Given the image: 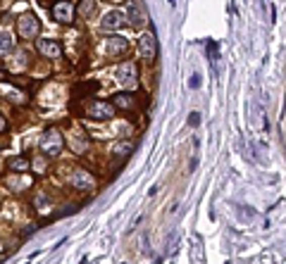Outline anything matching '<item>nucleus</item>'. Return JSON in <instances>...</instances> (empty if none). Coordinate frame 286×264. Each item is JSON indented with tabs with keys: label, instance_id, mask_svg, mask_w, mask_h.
<instances>
[{
	"label": "nucleus",
	"instance_id": "1a4fd4ad",
	"mask_svg": "<svg viewBox=\"0 0 286 264\" xmlns=\"http://www.w3.org/2000/svg\"><path fill=\"white\" fill-rule=\"evenodd\" d=\"M138 48H141V52H143V58L146 60H155V55H158L155 36H153V33H143L141 38H138Z\"/></svg>",
	"mask_w": 286,
	"mask_h": 264
},
{
	"label": "nucleus",
	"instance_id": "0eeeda50",
	"mask_svg": "<svg viewBox=\"0 0 286 264\" xmlns=\"http://www.w3.org/2000/svg\"><path fill=\"white\" fill-rule=\"evenodd\" d=\"M126 19H129V24L136 26V29L146 22V15H143L138 0H126Z\"/></svg>",
	"mask_w": 286,
	"mask_h": 264
},
{
	"label": "nucleus",
	"instance_id": "6e6552de",
	"mask_svg": "<svg viewBox=\"0 0 286 264\" xmlns=\"http://www.w3.org/2000/svg\"><path fill=\"white\" fill-rule=\"evenodd\" d=\"M38 52H41L43 58L58 60V58H62V45L58 41H51V38H41L38 41Z\"/></svg>",
	"mask_w": 286,
	"mask_h": 264
},
{
	"label": "nucleus",
	"instance_id": "ddd939ff",
	"mask_svg": "<svg viewBox=\"0 0 286 264\" xmlns=\"http://www.w3.org/2000/svg\"><path fill=\"white\" fill-rule=\"evenodd\" d=\"M15 48V38L10 31H0V55H8Z\"/></svg>",
	"mask_w": 286,
	"mask_h": 264
},
{
	"label": "nucleus",
	"instance_id": "f03ea898",
	"mask_svg": "<svg viewBox=\"0 0 286 264\" xmlns=\"http://www.w3.org/2000/svg\"><path fill=\"white\" fill-rule=\"evenodd\" d=\"M17 31L22 38H36L38 36V31H41V22L36 19V15H31V12H26V15H22L17 19Z\"/></svg>",
	"mask_w": 286,
	"mask_h": 264
},
{
	"label": "nucleus",
	"instance_id": "aec40b11",
	"mask_svg": "<svg viewBox=\"0 0 286 264\" xmlns=\"http://www.w3.org/2000/svg\"><path fill=\"white\" fill-rule=\"evenodd\" d=\"M3 250H5V245H3V240H0V252H3Z\"/></svg>",
	"mask_w": 286,
	"mask_h": 264
},
{
	"label": "nucleus",
	"instance_id": "9b49d317",
	"mask_svg": "<svg viewBox=\"0 0 286 264\" xmlns=\"http://www.w3.org/2000/svg\"><path fill=\"white\" fill-rule=\"evenodd\" d=\"M122 22H124V15H122V12H117V10H112V12H108V15L103 17L101 26L105 29V31H115V29H119V26H122Z\"/></svg>",
	"mask_w": 286,
	"mask_h": 264
},
{
	"label": "nucleus",
	"instance_id": "f8f14e48",
	"mask_svg": "<svg viewBox=\"0 0 286 264\" xmlns=\"http://www.w3.org/2000/svg\"><path fill=\"white\" fill-rule=\"evenodd\" d=\"M29 157H10L8 160V169L10 172H15V174H24L29 172Z\"/></svg>",
	"mask_w": 286,
	"mask_h": 264
},
{
	"label": "nucleus",
	"instance_id": "2eb2a0df",
	"mask_svg": "<svg viewBox=\"0 0 286 264\" xmlns=\"http://www.w3.org/2000/svg\"><path fill=\"white\" fill-rule=\"evenodd\" d=\"M131 150H134V143H117L115 148H112V152L117 157H129L131 155Z\"/></svg>",
	"mask_w": 286,
	"mask_h": 264
},
{
	"label": "nucleus",
	"instance_id": "20e7f679",
	"mask_svg": "<svg viewBox=\"0 0 286 264\" xmlns=\"http://www.w3.org/2000/svg\"><path fill=\"white\" fill-rule=\"evenodd\" d=\"M51 12H53V19L65 22V24H69L74 19V5H72V0H55Z\"/></svg>",
	"mask_w": 286,
	"mask_h": 264
},
{
	"label": "nucleus",
	"instance_id": "7ed1b4c3",
	"mask_svg": "<svg viewBox=\"0 0 286 264\" xmlns=\"http://www.w3.org/2000/svg\"><path fill=\"white\" fill-rule=\"evenodd\" d=\"M84 112L91 119H112L115 117V105L112 102H105V100H91L84 108Z\"/></svg>",
	"mask_w": 286,
	"mask_h": 264
},
{
	"label": "nucleus",
	"instance_id": "423d86ee",
	"mask_svg": "<svg viewBox=\"0 0 286 264\" xmlns=\"http://www.w3.org/2000/svg\"><path fill=\"white\" fill-rule=\"evenodd\" d=\"M69 186L76 190H91L93 186H96V179H93L88 172H84V169H76V172L69 176Z\"/></svg>",
	"mask_w": 286,
	"mask_h": 264
},
{
	"label": "nucleus",
	"instance_id": "4468645a",
	"mask_svg": "<svg viewBox=\"0 0 286 264\" xmlns=\"http://www.w3.org/2000/svg\"><path fill=\"white\" fill-rule=\"evenodd\" d=\"M112 105H117V108H131L134 98H131V93H115L112 95Z\"/></svg>",
	"mask_w": 286,
	"mask_h": 264
},
{
	"label": "nucleus",
	"instance_id": "f3484780",
	"mask_svg": "<svg viewBox=\"0 0 286 264\" xmlns=\"http://www.w3.org/2000/svg\"><path fill=\"white\" fill-rule=\"evenodd\" d=\"M198 122H201L198 112H191V117H188V124H191V126H198Z\"/></svg>",
	"mask_w": 286,
	"mask_h": 264
},
{
	"label": "nucleus",
	"instance_id": "f257e3e1",
	"mask_svg": "<svg viewBox=\"0 0 286 264\" xmlns=\"http://www.w3.org/2000/svg\"><path fill=\"white\" fill-rule=\"evenodd\" d=\"M62 145H65V138H62V133L58 129H51V131L43 133L41 138V152L45 157H55L62 152Z\"/></svg>",
	"mask_w": 286,
	"mask_h": 264
},
{
	"label": "nucleus",
	"instance_id": "dca6fc26",
	"mask_svg": "<svg viewBox=\"0 0 286 264\" xmlns=\"http://www.w3.org/2000/svg\"><path fill=\"white\" fill-rule=\"evenodd\" d=\"M10 183H12L15 188H24V186H31V179H29V176L22 179V181H19V179H12V181H10V179H8V186H10Z\"/></svg>",
	"mask_w": 286,
	"mask_h": 264
},
{
	"label": "nucleus",
	"instance_id": "9d476101",
	"mask_svg": "<svg viewBox=\"0 0 286 264\" xmlns=\"http://www.w3.org/2000/svg\"><path fill=\"white\" fill-rule=\"evenodd\" d=\"M105 55H119V52H124L126 50V38H122V36H110V38H105Z\"/></svg>",
	"mask_w": 286,
	"mask_h": 264
},
{
	"label": "nucleus",
	"instance_id": "a211bd4d",
	"mask_svg": "<svg viewBox=\"0 0 286 264\" xmlns=\"http://www.w3.org/2000/svg\"><path fill=\"white\" fill-rule=\"evenodd\" d=\"M198 83H201V79H198V74H194L191 81H188V86H191V88H198Z\"/></svg>",
	"mask_w": 286,
	"mask_h": 264
},
{
	"label": "nucleus",
	"instance_id": "39448f33",
	"mask_svg": "<svg viewBox=\"0 0 286 264\" xmlns=\"http://www.w3.org/2000/svg\"><path fill=\"white\" fill-rule=\"evenodd\" d=\"M117 81L124 86V88H136V83H138V79H136V65L134 62H126V65H122L117 69Z\"/></svg>",
	"mask_w": 286,
	"mask_h": 264
},
{
	"label": "nucleus",
	"instance_id": "6ab92c4d",
	"mask_svg": "<svg viewBox=\"0 0 286 264\" xmlns=\"http://www.w3.org/2000/svg\"><path fill=\"white\" fill-rule=\"evenodd\" d=\"M5 126H8V122H5V117H0V131H5Z\"/></svg>",
	"mask_w": 286,
	"mask_h": 264
}]
</instances>
